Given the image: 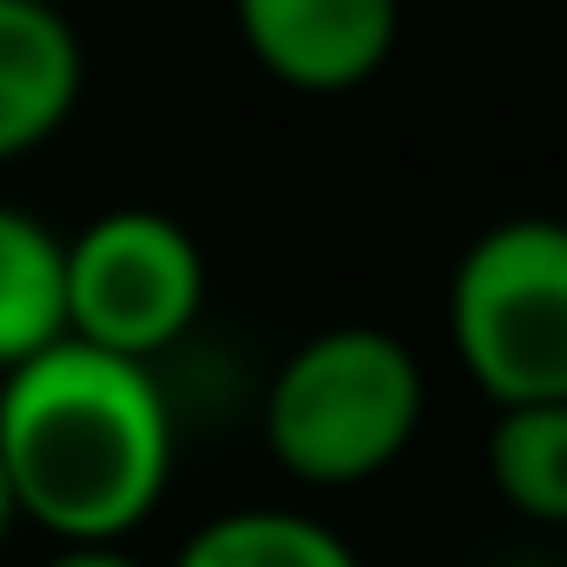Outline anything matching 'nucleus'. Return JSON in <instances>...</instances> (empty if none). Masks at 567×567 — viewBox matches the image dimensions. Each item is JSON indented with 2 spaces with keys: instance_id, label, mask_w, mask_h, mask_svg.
Here are the masks:
<instances>
[{
  "instance_id": "obj_2",
  "label": "nucleus",
  "mask_w": 567,
  "mask_h": 567,
  "mask_svg": "<svg viewBox=\"0 0 567 567\" xmlns=\"http://www.w3.org/2000/svg\"><path fill=\"white\" fill-rule=\"evenodd\" d=\"M427 421V381L388 328H321L280 361L260 434L267 454L308 487H361L388 474Z\"/></svg>"
},
{
  "instance_id": "obj_3",
  "label": "nucleus",
  "mask_w": 567,
  "mask_h": 567,
  "mask_svg": "<svg viewBox=\"0 0 567 567\" xmlns=\"http://www.w3.org/2000/svg\"><path fill=\"white\" fill-rule=\"evenodd\" d=\"M447 341L494 408L567 401V220L520 214L467 240L447 280Z\"/></svg>"
},
{
  "instance_id": "obj_11",
  "label": "nucleus",
  "mask_w": 567,
  "mask_h": 567,
  "mask_svg": "<svg viewBox=\"0 0 567 567\" xmlns=\"http://www.w3.org/2000/svg\"><path fill=\"white\" fill-rule=\"evenodd\" d=\"M21 520V507H14V487H8V467H0V540H8V527Z\"/></svg>"
},
{
  "instance_id": "obj_10",
  "label": "nucleus",
  "mask_w": 567,
  "mask_h": 567,
  "mask_svg": "<svg viewBox=\"0 0 567 567\" xmlns=\"http://www.w3.org/2000/svg\"><path fill=\"white\" fill-rule=\"evenodd\" d=\"M48 567H141V560L121 554V547H61Z\"/></svg>"
},
{
  "instance_id": "obj_4",
  "label": "nucleus",
  "mask_w": 567,
  "mask_h": 567,
  "mask_svg": "<svg viewBox=\"0 0 567 567\" xmlns=\"http://www.w3.org/2000/svg\"><path fill=\"white\" fill-rule=\"evenodd\" d=\"M207 308V260L200 240L154 214L114 207L68 240V334L107 348L121 361L167 354Z\"/></svg>"
},
{
  "instance_id": "obj_8",
  "label": "nucleus",
  "mask_w": 567,
  "mask_h": 567,
  "mask_svg": "<svg viewBox=\"0 0 567 567\" xmlns=\"http://www.w3.org/2000/svg\"><path fill=\"white\" fill-rule=\"evenodd\" d=\"M487 481H494V494L520 520L567 527V401L494 408V427H487Z\"/></svg>"
},
{
  "instance_id": "obj_1",
  "label": "nucleus",
  "mask_w": 567,
  "mask_h": 567,
  "mask_svg": "<svg viewBox=\"0 0 567 567\" xmlns=\"http://www.w3.org/2000/svg\"><path fill=\"white\" fill-rule=\"evenodd\" d=\"M0 467L61 547H121L174 481V408L147 361L68 334L0 374Z\"/></svg>"
},
{
  "instance_id": "obj_12",
  "label": "nucleus",
  "mask_w": 567,
  "mask_h": 567,
  "mask_svg": "<svg viewBox=\"0 0 567 567\" xmlns=\"http://www.w3.org/2000/svg\"><path fill=\"white\" fill-rule=\"evenodd\" d=\"M28 8H61V0H28Z\"/></svg>"
},
{
  "instance_id": "obj_9",
  "label": "nucleus",
  "mask_w": 567,
  "mask_h": 567,
  "mask_svg": "<svg viewBox=\"0 0 567 567\" xmlns=\"http://www.w3.org/2000/svg\"><path fill=\"white\" fill-rule=\"evenodd\" d=\"M174 567H361V554L315 514L295 507H234L214 514Z\"/></svg>"
},
{
  "instance_id": "obj_7",
  "label": "nucleus",
  "mask_w": 567,
  "mask_h": 567,
  "mask_svg": "<svg viewBox=\"0 0 567 567\" xmlns=\"http://www.w3.org/2000/svg\"><path fill=\"white\" fill-rule=\"evenodd\" d=\"M68 341V240L0 207V374Z\"/></svg>"
},
{
  "instance_id": "obj_5",
  "label": "nucleus",
  "mask_w": 567,
  "mask_h": 567,
  "mask_svg": "<svg viewBox=\"0 0 567 567\" xmlns=\"http://www.w3.org/2000/svg\"><path fill=\"white\" fill-rule=\"evenodd\" d=\"M234 28L280 87L334 101L388 68L401 0H234Z\"/></svg>"
},
{
  "instance_id": "obj_6",
  "label": "nucleus",
  "mask_w": 567,
  "mask_h": 567,
  "mask_svg": "<svg viewBox=\"0 0 567 567\" xmlns=\"http://www.w3.org/2000/svg\"><path fill=\"white\" fill-rule=\"evenodd\" d=\"M87 54L61 8L0 0V161L48 147L81 107Z\"/></svg>"
}]
</instances>
